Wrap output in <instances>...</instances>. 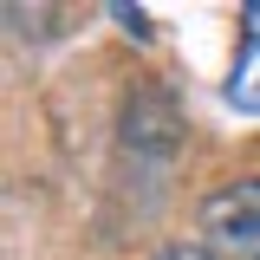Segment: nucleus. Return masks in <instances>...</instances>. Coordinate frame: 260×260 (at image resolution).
<instances>
[{
  "label": "nucleus",
  "instance_id": "1",
  "mask_svg": "<svg viewBox=\"0 0 260 260\" xmlns=\"http://www.w3.org/2000/svg\"><path fill=\"white\" fill-rule=\"evenodd\" d=\"M202 247L215 260H260V176L228 182L202 202Z\"/></svg>",
  "mask_w": 260,
  "mask_h": 260
},
{
  "label": "nucleus",
  "instance_id": "2",
  "mask_svg": "<svg viewBox=\"0 0 260 260\" xmlns=\"http://www.w3.org/2000/svg\"><path fill=\"white\" fill-rule=\"evenodd\" d=\"M228 104L260 117V0L241 7V59L228 72Z\"/></svg>",
  "mask_w": 260,
  "mask_h": 260
},
{
  "label": "nucleus",
  "instance_id": "3",
  "mask_svg": "<svg viewBox=\"0 0 260 260\" xmlns=\"http://www.w3.org/2000/svg\"><path fill=\"white\" fill-rule=\"evenodd\" d=\"M156 260H215V254H208V247H162Z\"/></svg>",
  "mask_w": 260,
  "mask_h": 260
}]
</instances>
